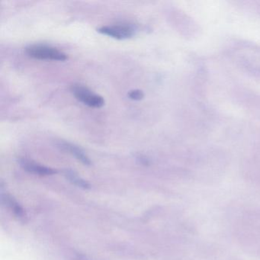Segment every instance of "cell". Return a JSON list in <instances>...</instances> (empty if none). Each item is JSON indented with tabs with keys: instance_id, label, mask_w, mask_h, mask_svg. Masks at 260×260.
Returning a JSON list of instances; mask_svg holds the SVG:
<instances>
[{
	"instance_id": "cell-1",
	"label": "cell",
	"mask_w": 260,
	"mask_h": 260,
	"mask_svg": "<svg viewBox=\"0 0 260 260\" xmlns=\"http://www.w3.org/2000/svg\"><path fill=\"white\" fill-rule=\"evenodd\" d=\"M27 55L37 60L65 61L68 56L63 51L46 45H31L25 48Z\"/></svg>"
},
{
	"instance_id": "cell-6",
	"label": "cell",
	"mask_w": 260,
	"mask_h": 260,
	"mask_svg": "<svg viewBox=\"0 0 260 260\" xmlns=\"http://www.w3.org/2000/svg\"><path fill=\"white\" fill-rule=\"evenodd\" d=\"M65 176L69 179L70 182L80 188H86V189L90 188V185L86 181L80 178L77 173H74L72 170H66Z\"/></svg>"
},
{
	"instance_id": "cell-3",
	"label": "cell",
	"mask_w": 260,
	"mask_h": 260,
	"mask_svg": "<svg viewBox=\"0 0 260 260\" xmlns=\"http://www.w3.org/2000/svg\"><path fill=\"white\" fill-rule=\"evenodd\" d=\"M97 31L118 40L131 39L135 35V28L130 25H106L100 27Z\"/></svg>"
},
{
	"instance_id": "cell-7",
	"label": "cell",
	"mask_w": 260,
	"mask_h": 260,
	"mask_svg": "<svg viewBox=\"0 0 260 260\" xmlns=\"http://www.w3.org/2000/svg\"><path fill=\"white\" fill-rule=\"evenodd\" d=\"M4 201H5L6 204L11 208L12 211L14 212V214L19 217L20 219L25 218V213H24V210L22 209V207L19 205V204L14 200L13 198L10 197L9 196H6L4 198Z\"/></svg>"
},
{
	"instance_id": "cell-5",
	"label": "cell",
	"mask_w": 260,
	"mask_h": 260,
	"mask_svg": "<svg viewBox=\"0 0 260 260\" xmlns=\"http://www.w3.org/2000/svg\"><path fill=\"white\" fill-rule=\"evenodd\" d=\"M19 164H21L22 168L28 173H34V174L39 175V176H50V175L57 173V170H54V169L40 165L33 161L28 160V159H20Z\"/></svg>"
},
{
	"instance_id": "cell-4",
	"label": "cell",
	"mask_w": 260,
	"mask_h": 260,
	"mask_svg": "<svg viewBox=\"0 0 260 260\" xmlns=\"http://www.w3.org/2000/svg\"><path fill=\"white\" fill-rule=\"evenodd\" d=\"M57 147L61 150L71 153L74 157L77 158L78 160L83 162L84 165L90 166L92 164V162L88 157L86 153H85L84 150L78 146L71 144V143L67 142V141H60L57 143Z\"/></svg>"
},
{
	"instance_id": "cell-8",
	"label": "cell",
	"mask_w": 260,
	"mask_h": 260,
	"mask_svg": "<svg viewBox=\"0 0 260 260\" xmlns=\"http://www.w3.org/2000/svg\"><path fill=\"white\" fill-rule=\"evenodd\" d=\"M127 95H128L131 100H135V101H140V100H143L144 97V92H143V91L140 90V89L131 90L127 93Z\"/></svg>"
},
{
	"instance_id": "cell-2",
	"label": "cell",
	"mask_w": 260,
	"mask_h": 260,
	"mask_svg": "<svg viewBox=\"0 0 260 260\" xmlns=\"http://www.w3.org/2000/svg\"><path fill=\"white\" fill-rule=\"evenodd\" d=\"M71 91L76 99L86 106L92 108H101L104 106L103 97L92 92L86 86L74 84L71 86Z\"/></svg>"
}]
</instances>
